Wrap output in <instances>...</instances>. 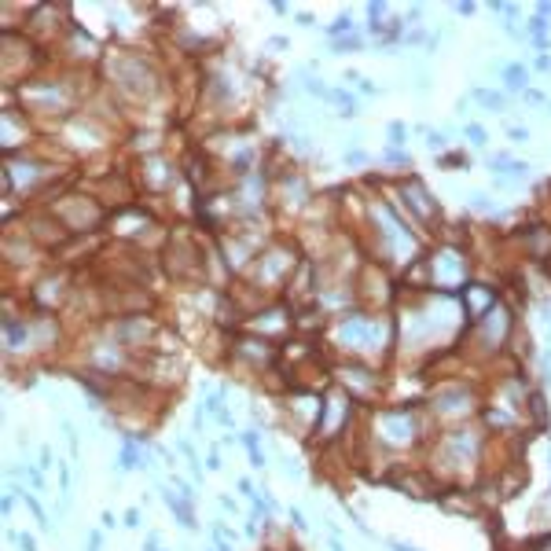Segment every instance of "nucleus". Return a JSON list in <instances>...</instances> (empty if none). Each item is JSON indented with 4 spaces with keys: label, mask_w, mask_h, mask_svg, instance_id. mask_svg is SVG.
Segmentation results:
<instances>
[{
    "label": "nucleus",
    "mask_w": 551,
    "mask_h": 551,
    "mask_svg": "<svg viewBox=\"0 0 551 551\" xmlns=\"http://www.w3.org/2000/svg\"><path fill=\"white\" fill-rule=\"evenodd\" d=\"M162 500H166V507L169 511H173V515L176 518H180V525H184V529H195V515H191V500H176V496L173 493H169V489H166V493H162Z\"/></svg>",
    "instance_id": "1"
},
{
    "label": "nucleus",
    "mask_w": 551,
    "mask_h": 551,
    "mask_svg": "<svg viewBox=\"0 0 551 551\" xmlns=\"http://www.w3.org/2000/svg\"><path fill=\"white\" fill-rule=\"evenodd\" d=\"M136 467H147V460L140 456L136 437L129 434V437H125V445H121V470H136Z\"/></svg>",
    "instance_id": "2"
},
{
    "label": "nucleus",
    "mask_w": 551,
    "mask_h": 551,
    "mask_svg": "<svg viewBox=\"0 0 551 551\" xmlns=\"http://www.w3.org/2000/svg\"><path fill=\"white\" fill-rule=\"evenodd\" d=\"M507 85H511V88H522V85H525V70L522 66H507Z\"/></svg>",
    "instance_id": "3"
},
{
    "label": "nucleus",
    "mask_w": 551,
    "mask_h": 551,
    "mask_svg": "<svg viewBox=\"0 0 551 551\" xmlns=\"http://www.w3.org/2000/svg\"><path fill=\"white\" fill-rule=\"evenodd\" d=\"M7 537L15 540V544H19L22 551H37V544H33V537H29V533H22V537H15V533H7Z\"/></svg>",
    "instance_id": "4"
},
{
    "label": "nucleus",
    "mask_w": 551,
    "mask_h": 551,
    "mask_svg": "<svg viewBox=\"0 0 551 551\" xmlns=\"http://www.w3.org/2000/svg\"><path fill=\"white\" fill-rule=\"evenodd\" d=\"M467 136H470V144H478V147L485 144V129L482 125H467Z\"/></svg>",
    "instance_id": "5"
},
{
    "label": "nucleus",
    "mask_w": 551,
    "mask_h": 551,
    "mask_svg": "<svg viewBox=\"0 0 551 551\" xmlns=\"http://www.w3.org/2000/svg\"><path fill=\"white\" fill-rule=\"evenodd\" d=\"M125 525H129V529H136V525H140V511H129V515H125Z\"/></svg>",
    "instance_id": "6"
}]
</instances>
